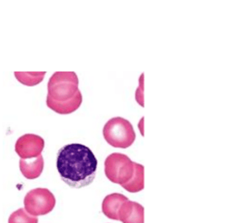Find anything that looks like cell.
<instances>
[{
    "label": "cell",
    "instance_id": "obj_2",
    "mask_svg": "<svg viewBox=\"0 0 250 223\" xmlns=\"http://www.w3.org/2000/svg\"><path fill=\"white\" fill-rule=\"evenodd\" d=\"M79 79L75 72H56L48 81L46 105L59 114L76 112L83 102Z\"/></svg>",
    "mask_w": 250,
    "mask_h": 223
},
{
    "label": "cell",
    "instance_id": "obj_9",
    "mask_svg": "<svg viewBox=\"0 0 250 223\" xmlns=\"http://www.w3.org/2000/svg\"><path fill=\"white\" fill-rule=\"evenodd\" d=\"M21 172L23 176L27 179L38 178L43 171L44 160L42 156L35 158V159H22L21 158L20 162Z\"/></svg>",
    "mask_w": 250,
    "mask_h": 223
},
{
    "label": "cell",
    "instance_id": "obj_7",
    "mask_svg": "<svg viewBox=\"0 0 250 223\" xmlns=\"http://www.w3.org/2000/svg\"><path fill=\"white\" fill-rule=\"evenodd\" d=\"M118 218L123 223H144V207L128 200L121 205Z\"/></svg>",
    "mask_w": 250,
    "mask_h": 223
},
{
    "label": "cell",
    "instance_id": "obj_12",
    "mask_svg": "<svg viewBox=\"0 0 250 223\" xmlns=\"http://www.w3.org/2000/svg\"><path fill=\"white\" fill-rule=\"evenodd\" d=\"M38 218L29 215L24 208H20L10 215L8 223H38Z\"/></svg>",
    "mask_w": 250,
    "mask_h": 223
},
{
    "label": "cell",
    "instance_id": "obj_6",
    "mask_svg": "<svg viewBox=\"0 0 250 223\" xmlns=\"http://www.w3.org/2000/svg\"><path fill=\"white\" fill-rule=\"evenodd\" d=\"M44 140L35 134H25L19 138L15 144V152L22 159H31L41 156L44 148Z\"/></svg>",
    "mask_w": 250,
    "mask_h": 223
},
{
    "label": "cell",
    "instance_id": "obj_5",
    "mask_svg": "<svg viewBox=\"0 0 250 223\" xmlns=\"http://www.w3.org/2000/svg\"><path fill=\"white\" fill-rule=\"evenodd\" d=\"M56 200L51 191L37 188L29 191L24 197V210L35 217L50 213L55 208Z\"/></svg>",
    "mask_w": 250,
    "mask_h": 223
},
{
    "label": "cell",
    "instance_id": "obj_4",
    "mask_svg": "<svg viewBox=\"0 0 250 223\" xmlns=\"http://www.w3.org/2000/svg\"><path fill=\"white\" fill-rule=\"evenodd\" d=\"M135 172V162L121 153H113L105 161V174L111 182L123 185L131 180Z\"/></svg>",
    "mask_w": 250,
    "mask_h": 223
},
{
    "label": "cell",
    "instance_id": "obj_3",
    "mask_svg": "<svg viewBox=\"0 0 250 223\" xmlns=\"http://www.w3.org/2000/svg\"><path fill=\"white\" fill-rule=\"evenodd\" d=\"M103 136L113 148H127L135 142L136 135L128 120L116 117L105 124L103 128Z\"/></svg>",
    "mask_w": 250,
    "mask_h": 223
},
{
    "label": "cell",
    "instance_id": "obj_10",
    "mask_svg": "<svg viewBox=\"0 0 250 223\" xmlns=\"http://www.w3.org/2000/svg\"><path fill=\"white\" fill-rule=\"evenodd\" d=\"M121 186L131 193H139L143 190L144 189V166L135 162V172L132 178Z\"/></svg>",
    "mask_w": 250,
    "mask_h": 223
},
{
    "label": "cell",
    "instance_id": "obj_11",
    "mask_svg": "<svg viewBox=\"0 0 250 223\" xmlns=\"http://www.w3.org/2000/svg\"><path fill=\"white\" fill-rule=\"evenodd\" d=\"M14 75L24 86H35L42 82L46 72H15Z\"/></svg>",
    "mask_w": 250,
    "mask_h": 223
},
{
    "label": "cell",
    "instance_id": "obj_1",
    "mask_svg": "<svg viewBox=\"0 0 250 223\" xmlns=\"http://www.w3.org/2000/svg\"><path fill=\"white\" fill-rule=\"evenodd\" d=\"M97 168V158L83 144H67L58 152L57 169L62 180L70 187L81 189L91 185Z\"/></svg>",
    "mask_w": 250,
    "mask_h": 223
},
{
    "label": "cell",
    "instance_id": "obj_8",
    "mask_svg": "<svg viewBox=\"0 0 250 223\" xmlns=\"http://www.w3.org/2000/svg\"><path fill=\"white\" fill-rule=\"evenodd\" d=\"M127 201H128V198L121 193H112L108 195L105 197V199L103 200L102 205L103 214L109 219L119 221L118 211L122 203Z\"/></svg>",
    "mask_w": 250,
    "mask_h": 223
}]
</instances>
